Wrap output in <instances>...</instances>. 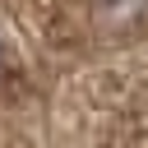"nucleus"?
<instances>
[{
  "instance_id": "1",
  "label": "nucleus",
  "mask_w": 148,
  "mask_h": 148,
  "mask_svg": "<svg viewBox=\"0 0 148 148\" xmlns=\"http://www.w3.org/2000/svg\"><path fill=\"white\" fill-rule=\"evenodd\" d=\"M148 0H97V18L102 23H134L143 14Z\"/></svg>"
}]
</instances>
